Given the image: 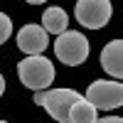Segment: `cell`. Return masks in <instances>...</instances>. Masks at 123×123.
<instances>
[{"label":"cell","instance_id":"cell-5","mask_svg":"<svg viewBox=\"0 0 123 123\" xmlns=\"http://www.w3.org/2000/svg\"><path fill=\"white\" fill-rule=\"evenodd\" d=\"M86 98L98 111H113L123 106V84L121 81H94L86 89Z\"/></svg>","mask_w":123,"mask_h":123},{"label":"cell","instance_id":"cell-10","mask_svg":"<svg viewBox=\"0 0 123 123\" xmlns=\"http://www.w3.org/2000/svg\"><path fill=\"white\" fill-rule=\"evenodd\" d=\"M10 35H12V22H10V17L5 12H0V44H5Z\"/></svg>","mask_w":123,"mask_h":123},{"label":"cell","instance_id":"cell-6","mask_svg":"<svg viewBox=\"0 0 123 123\" xmlns=\"http://www.w3.org/2000/svg\"><path fill=\"white\" fill-rule=\"evenodd\" d=\"M17 47L25 54H42L49 47V32L42 25H25L17 32Z\"/></svg>","mask_w":123,"mask_h":123},{"label":"cell","instance_id":"cell-13","mask_svg":"<svg viewBox=\"0 0 123 123\" xmlns=\"http://www.w3.org/2000/svg\"><path fill=\"white\" fill-rule=\"evenodd\" d=\"M25 3H30V5H42V3H47V0H25Z\"/></svg>","mask_w":123,"mask_h":123},{"label":"cell","instance_id":"cell-2","mask_svg":"<svg viewBox=\"0 0 123 123\" xmlns=\"http://www.w3.org/2000/svg\"><path fill=\"white\" fill-rule=\"evenodd\" d=\"M54 54H57V59L62 64L79 67V64H84L86 57H89V39L81 32L64 30V32H59L57 39H54Z\"/></svg>","mask_w":123,"mask_h":123},{"label":"cell","instance_id":"cell-7","mask_svg":"<svg viewBox=\"0 0 123 123\" xmlns=\"http://www.w3.org/2000/svg\"><path fill=\"white\" fill-rule=\"evenodd\" d=\"M101 67L106 74L123 79V39H111L101 49Z\"/></svg>","mask_w":123,"mask_h":123},{"label":"cell","instance_id":"cell-1","mask_svg":"<svg viewBox=\"0 0 123 123\" xmlns=\"http://www.w3.org/2000/svg\"><path fill=\"white\" fill-rule=\"evenodd\" d=\"M17 76L27 89L42 91L49 89V84H54V64L44 54H27L17 64Z\"/></svg>","mask_w":123,"mask_h":123},{"label":"cell","instance_id":"cell-9","mask_svg":"<svg viewBox=\"0 0 123 123\" xmlns=\"http://www.w3.org/2000/svg\"><path fill=\"white\" fill-rule=\"evenodd\" d=\"M67 25H69V17H67V12L62 7H47L44 10V15H42V27L47 30L49 35H59V32H64L67 30Z\"/></svg>","mask_w":123,"mask_h":123},{"label":"cell","instance_id":"cell-8","mask_svg":"<svg viewBox=\"0 0 123 123\" xmlns=\"http://www.w3.org/2000/svg\"><path fill=\"white\" fill-rule=\"evenodd\" d=\"M96 121H98V108L86 96H79L69 111V123H96Z\"/></svg>","mask_w":123,"mask_h":123},{"label":"cell","instance_id":"cell-12","mask_svg":"<svg viewBox=\"0 0 123 123\" xmlns=\"http://www.w3.org/2000/svg\"><path fill=\"white\" fill-rule=\"evenodd\" d=\"M5 94V79H3V74H0V96Z\"/></svg>","mask_w":123,"mask_h":123},{"label":"cell","instance_id":"cell-11","mask_svg":"<svg viewBox=\"0 0 123 123\" xmlns=\"http://www.w3.org/2000/svg\"><path fill=\"white\" fill-rule=\"evenodd\" d=\"M101 123H123V116H104Z\"/></svg>","mask_w":123,"mask_h":123},{"label":"cell","instance_id":"cell-4","mask_svg":"<svg viewBox=\"0 0 123 123\" xmlns=\"http://www.w3.org/2000/svg\"><path fill=\"white\" fill-rule=\"evenodd\" d=\"M111 0H76L74 17L79 25H84L86 30H101L108 25L111 20Z\"/></svg>","mask_w":123,"mask_h":123},{"label":"cell","instance_id":"cell-3","mask_svg":"<svg viewBox=\"0 0 123 123\" xmlns=\"http://www.w3.org/2000/svg\"><path fill=\"white\" fill-rule=\"evenodd\" d=\"M81 94L74 89H42V91H35V104L47 108V113L67 123L69 121V111L74 106V101L79 98Z\"/></svg>","mask_w":123,"mask_h":123}]
</instances>
